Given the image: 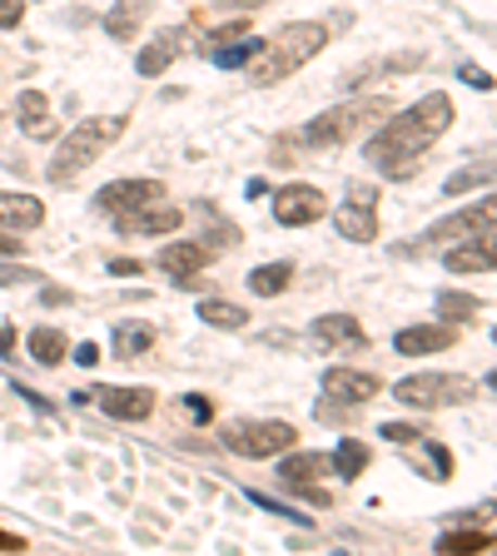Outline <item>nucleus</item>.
<instances>
[{"label": "nucleus", "mask_w": 497, "mask_h": 556, "mask_svg": "<svg viewBox=\"0 0 497 556\" xmlns=\"http://www.w3.org/2000/svg\"><path fill=\"white\" fill-rule=\"evenodd\" d=\"M154 199H165V184H160V179H115V184L100 190V209L105 214H130Z\"/></svg>", "instance_id": "4468645a"}, {"label": "nucleus", "mask_w": 497, "mask_h": 556, "mask_svg": "<svg viewBox=\"0 0 497 556\" xmlns=\"http://www.w3.org/2000/svg\"><path fill=\"white\" fill-rule=\"evenodd\" d=\"M364 467H368V448H364V442H358V438H344V442H339V452H333V477L354 482Z\"/></svg>", "instance_id": "c85d7f7f"}, {"label": "nucleus", "mask_w": 497, "mask_h": 556, "mask_svg": "<svg viewBox=\"0 0 497 556\" xmlns=\"http://www.w3.org/2000/svg\"><path fill=\"white\" fill-rule=\"evenodd\" d=\"M150 344H154L150 323H119L115 328V358H140L150 353Z\"/></svg>", "instance_id": "a878e982"}, {"label": "nucleus", "mask_w": 497, "mask_h": 556, "mask_svg": "<svg viewBox=\"0 0 497 556\" xmlns=\"http://www.w3.org/2000/svg\"><path fill=\"white\" fill-rule=\"evenodd\" d=\"M379 432L388 442H418V438H423V427H413V423H383Z\"/></svg>", "instance_id": "c9c22d12"}, {"label": "nucleus", "mask_w": 497, "mask_h": 556, "mask_svg": "<svg viewBox=\"0 0 497 556\" xmlns=\"http://www.w3.org/2000/svg\"><path fill=\"white\" fill-rule=\"evenodd\" d=\"M448 125H453V100L433 90V95H423L418 105L403 109V115L388 109L383 130L368 140V159H373L388 179H408V174H418L423 154L448 134Z\"/></svg>", "instance_id": "f257e3e1"}, {"label": "nucleus", "mask_w": 497, "mask_h": 556, "mask_svg": "<svg viewBox=\"0 0 497 556\" xmlns=\"http://www.w3.org/2000/svg\"><path fill=\"white\" fill-rule=\"evenodd\" d=\"M483 229H497V194H483L473 209H458V214H448V219H438V224L418 238V249H438V244H453V238H468V234H483Z\"/></svg>", "instance_id": "0eeeda50"}, {"label": "nucleus", "mask_w": 497, "mask_h": 556, "mask_svg": "<svg viewBox=\"0 0 497 556\" xmlns=\"http://www.w3.org/2000/svg\"><path fill=\"white\" fill-rule=\"evenodd\" d=\"M115 229L125 238H144V234H175L179 229V209L165 199H154V204H140V209L130 214H115Z\"/></svg>", "instance_id": "9d476101"}, {"label": "nucleus", "mask_w": 497, "mask_h": 556, "mask_svg": "<svg viewBox=\"0 0 497 556\" xmlns=\"http://www.w3.org/2000/svg\"><path fill=\"white\" fill-rule=\"evenodd\" d=\"M438 552H448V556L497 552V536H493V532H443V536H438Z\"/></svg>", "instance_id": "b1692460"}, {"label": "nucleus", "mask_w": 497, "mask_h": 556, "mask_svg": "<svg viewBox=\"0 0 497 556\" xmlns=\"http://www.w3.org/2000/svg\"><path fill=\"white\" fill-rule=\"evenodd\" d=\"M0 254H5V259H15V254H21V238H15V234H0Z\"/></svg>", "instance_id": "c03bdc74"}, {"label": "nucleus", "mask_w": 497, "mask_h": 556, "mask_svg": "<svg viewBox=\"0 0 497 556\" xmlns=\"http://www.w3.org/2000/svg\"><path fill=\"white\" fill-rule=\"evenodd\" d=\"M204 263H209V249H204V244H190V238H179V244H165V249H160V269H165L175 284L194 279Z\"/></svg>", "instance_id": "f3484780"}, {"label": "nucleus", "mask_w": 497, "mask_h": 556, "mask_svg": "<svg viewBox=\"0 0 497 556\" xmlns=\"http://www.w3.org/2000/svg\"><path fill=\"white\" fill-rule=\"evenodd\" d=\"M25 348H30V358H36L40 367H55L60 358L71 353V338H65L60 328H36L30 338H25Z\"/></svg>", "instance_id": "5701e85b"}, {"label": "nucleus", "mask_w": 497, "mask_h": 556, "mask_svg": "<svg viewBox=\"0 0 497 556\" xmlns=\"http://www.w3.org/2000/svg\"><path fill=\"white\" fill-rule=\"evenodd\" d=\"M323 214H329V199H323L314 184H284V190L273 194V219L289 229H304V224H319Z\"/></svg>", "instance_id": "1a4fd4ad"}, {"label": "nucleus", "mask_w": 497, "mask_h": 556, "mask_svg": "<svg viewBox=\"0 0 497 556\" xmlns=\"http://www.w3.org/2000/svg\"><path fill=\"white\" fill-rule=\"evenodd\" d=\"M314 344L319 348H364L368 338L354 313H323V319H314Z\"/></svg>", "instance_id": "dca6fc26"}, {"label": "nucleus", "mask_w": 497, "mask_h": 556, "mask_svg": "<svg viewBox=\"0 0 497 556\" xmlns=\"http://www.w3.org/2000/svg\"><path fill=\"white\" fill-rule=\"evenodd\" d=\"M458 80L473 85V90H493V75H487L483 65H473V60H462V65H458Z\"/></svg>", "instance_id": "f704fd0d"}, {"label": "nucleus", "mask_w": 497, "mask_h": 556, "mask_svg": "<svg viewBox=\"0 0 497 556\" xmlns=\"http://www.w3.org/2000/svg\"><path fill=\"white\" fill-rule=\"evenodd\" d=\"M179 50H184V30H160V36H150V46L140 50V75H165L179 60Z\"/></svg>", "instance_id": "412c9836"}, {"label": "nucleus", "mask_w": 497, "mask_h": 556, "mask_svg": "<svg viewBox=\"0 0 497 556\" xmlns=\"http://www.w3.org/2000/svg\"><path fill=\"white\" fill-rule=\"evenodd\" d=\"M0 552H25V536H15V532H0Z\"/></svg>", "instance_id": "37998d69"}, {"label": "nucleus", "mask_w": 497, "mask_h": 556, "mask_svg": "<svg viewBox=\"0 0 497 556\" xmlns=\"http://www.w3.org/2000/svg\"><path fill=\"white\" fill-rule=\"evenodd\" d=\"M254 50H259V36H239V40H229V46H214L209 55L219 60V70H239V65H248L254 60Z\"/></svg>", "instance_id": "7c9ffc66"}, {"label": "nucleus", "mask_w": 497, "mask_h": 556, "mask_svg": "<svg viewBox=\"0 0 497 556\" xmlns=\"http://www.w3.org/2000/svg\"><path fill=\"white\" fill-rule=\"evenodd\" d=\"M200 319L209 323V328H244L248 313L239 303H229V298H204V303H200Z\"/></svg>", "instance_id": "cd10ccee"}, {"label": "nucleus", "mask_w": 497, "mask_h": 556, "mask_svg": "<svg viewBox=\"0 0 497 556\" xmlns=\"http://www.w3.org/2000/svg\"><path fill=\"white\" fill-rule=\"evenodd\" d=\"M493 338H497V333H493Z\"/></svg>", "instance_id": "de8ad7c7"}, {"label": "nucleus", "mask_w": 497, "mask_h": 556, "mask_svg": "<svg viewBox=\"0 0 497 556\" xmlns=\"http://www.w3.org/2000/svg\"><path fill=\"white\" fill-rule=\"evenodd\" d=\"M497 179V159H477V165L458 169V174L443 184V194H468V190H483V184H493Z\"/></svg>", "instance_id": "bb28decb"}, {"label": "nucleus", "mask_w": 497, "mask_h": 556, "mask_svg": "<svg viewBox=\"0 0 497 556\" xmlns=\"http://www.w3.org/2000/svg\"><path fill=\"white\" fill-rule=\"evenodd\" d=\"M333 224L354 244H373L379 238V194L368 190V184H354L348 204H339V214H333Z\"/></svg>", "instance_id": "6e6552de"}, {"label": "nucleus", "mask_w": 497, "mask_h": 556, "mask_svg": "<svg viewBox=\"0 0 497 556\" xmlns=\"http://www.w3.org/2000/svg\"><path fill=\"white\" fill-rule=\"evenodd\" d=\"M388 100L383 95H368V100H344V105H333L329 115L308 119L304 134L298 140L308 144V150H333V144H348L358 130H368V125H379V119H388Z\"/></svg>", "instance_id": "20e7f679"}, {"label": "nucleus", "mask_w": 497, "mask_h": 556, "mask_svg": "<svg viewBox=\"0 0 497 556\" xmlns=\"http://www.w3.org/2000/svg\"><path fill=\"white\" fill-rule=\"evenodd\" d=\"M90 392V403H100L110 417L119 423H144L154 413V392L150 388H85Z\"/></svg>", "instance_id": "9b49d317"}, {"label": "nucleus", "mask_w": 497, "mask_h": 556, "mask_svg": "<svg viewBox=\"0 0 497 556\" xmlns=\"http://www.w3.org/2000/svg\"><path fill=\"white\" fill-rule=\"evenodd\" d=\"M184 403H190V413L200 417V423H209V398H200V392H190V398H184Z\"/></svg>", "instance_id": "79ce46f5"}, {"label": "nucleus", "mask_w": 497, "mask_h": 556, "mask_svg": "<svg viewBox=\"0 0 497 556\" xmlns=\"http://www.w3.org/2000/svg\"><path fill=\"white\" fill-rule=\"evenodd\" d=\"M150 5H154V0H119L115 11L105 15V36L135 40V36H140V25L150 21Z\"/></svg>", "instance_id": "4be33fe9"}, {"label": "nucleus", "mask_w": 497, "mask_h": 556, "mask_svg": "<svg viewBox=\"0 0 497 556\" xmlns=\"http://www.w3.org/2000/svg\"><path fill=\"white\" fill-rule=\"evenodd\" d=\"M487 388H493V392H497V373H493V378H487Z\"/></svg>", "instance_id": "49530a36"}, {"label": "nucleus", "mask_w": 497, "mask_h": 556, "mask_svg": "<svg viewBox=\"0 0 497 556\" xmlns=\"http://www.w3.org/2000/svg\"><path fill=\"white\" fill-rule=\"evenodd\" d=\"M289 284H294V269H289V263H264V269L248 273V288L259 298H279Z\"/></svg>", "instance_id": "393cba45"}, {"label": "nucleus", "mask_w": 497, "mask_h": 556, "mask_svg": "<svg viewBox=\"0 0 497 556\" xmlns=\"http://www.w3.org/2000/svg\"><path fill=\"white\" fill-rule=\"evenodd\" d=\"M248 502H259V507L273 512V517H289V521H298V527H308V517L304 512H294L289 502H273V497H264V492H248Z\"/></svg>", "instance_id": "72a5a7b5"}, {"label": "nucleus", "mask_w": 497, "mask_h": 556, "mask_svg": "<svg viewBox=\"0 0 497 556\" xmlns=\"http://www.w3.org/2000/svg\"><path fill=\"white\" fill-rule=\"evenodd\" d=\"M15 119H21V130L30 134V140H50V134H55V115H50V100L40 95V90H21Z\"/></svg>", "instance_id": "6ab92c4d"}, {"label": "nucleus", "mask_w": 497, "mask_h": 556, "mask_svg": "<svg viewBox=\"0 0 497 556\" xmlns=\"http://www.w3.org/2000/svg\"><path fill=\"white\" fill-rule=\"evenodd\" d=\"M448 273H497V229L468 234L458 249H448Z\"/></svg>", "instance_id": "ddd939ff"}, {"label": "nucleus", "mask_w": 497, "mask_h": 556, "mask_svg": "<svg viewBox=\"0 0 497 556\" xmlns=\"http://www.w3.org/2000/svg\"><path fill=\"white\" fill-rule=\"evenodd\" d=\"M323 46H329V30H323L319 21H294V25H284V30H273V36L254 50V60H248V85L264 90V85L289 80V75L304 70Z\"/></svg>", "instance_id": "f03ea898"}, {"label": "nucleus", "mask_w": 497, "mask_h": 556, "mask_svg": "<svg viewBox=\"0 0 497 556\" xmlns=\"http://www.w3.org/2000/svg\"><path fill=\"white\" fill-rule=\"evenodd\" d=\"M477 308H483V303H477L473 294H438V313H443L448 323H468Z\"/></svg>", "instance_id": "2f4dec72"}, {"label": "nucleus", "mask_w": 497, "mask_h": 556, "mask_svg": "<svg viewBox=\"0 0 497 556\" xmlns=\"http://www.w3.org/2000/svg\"><path fill=\"white\" fill-rule=\"evenodd\" d=\"M71 358H75L80 367H95V363H100V344H80V348H71Z\"/></svg>", "instance_id": "ea45409f"}, {"label": "nucleus", "mask_w": 497, "mask_h": 556, "mask_svg": "<svg viewBox=\"0 0 497 556\" xmlns=\"http://www.w3.org/2000/svg\"><path fill=\"white\" fill-rule=\"evenodd\" d=\"M244 30H248L244 21H234V25H219V30H214V46H229V40H239V36H244ZM214 46H209V50H214Z\"/></svg>", "instance_id": "58836bf2"}, {"label": "nucleus", "mask_w": 497, "mask_h": 556, "mask_svg": "<svg viewBox=\"0 0 497 556\" xmlns=\"http://www.w3.org/2000/svg\"><path fill=\"white\" fill-rule=\"evenodd\" d=\"M125 125L130 119L125 115H110V119H85V125H75L65 140H60V150H55V159H50V169L46 174L55 179V184H65V179H75V174H85V169L95 165L100 154L110 150V144L125 134Z\"/></svg>", "instance_id": "7ed1b4c3"}, {"label": "nucleus", "mask_w": 497, "mask_h": 556, "mask_svg": "<svg viewBox=\"0 0 497 556\" xmlns=\"http://www.w3.org/2000/svg\"><path fill=\"white\" fill-rule=\"evenodd\" d=\"M279 477H284V487H314L319 477H333V457L329 452H294L279 462Z\"/></svg>", "instance_id": "a211bd4d"}, {"label": "nucleus", "mask_w": 497, "mask_h": 556, "mask_svg": "<svg viewBox=\"0 0 497 556\" xmlns=\"http://www.w3.org/2000/svg\"><path fill=\"white\" fill-rule=\"evenodd\" d=\"M110 273H115V279H135V273H144V269L135 259H110Z\"/></svg>", "instance_id": "a19ab883"}, {"label": "nucleus", "mask_w": 497, "mask_h": 556, "mask_svg": "<svg viewBox=\"0 0 497 556\" xmlns=\"http://www.w3.org/2000/svg\"><path fill=\"white\" fill-rule=\"evenodd\" d=\"M393 398L418 413H438V408H462L477 398V383L462 378V373H413L393 388Z\"/></svg>", "instance_id": "39448f33"}, {"label": "nucleus", "mask_w": 497, "mask_h": 556, "mask_svg": "<svg viewBox=\"0 0 497 556\" xmlns=\"http://www.w3.org/2000/svg\"><path fill=\"white\" fill-rule=\"evenodd\" d=\"M418 65H423V50H403V55H388L379 65H364L358 75H348V85H364L368 75H403V70H418Z\"/></svg>", "instance_id": "c756f323"}, {"label": "nucleus", "mask_w": 497, "mask_h": 556, "mask_svg": "<svg viewBox=\"0 0 497 556\" xmlns=\"http://www.w3.org/2000/svg\"><path fill=\"white\" fill-rule=\"evenodd\" d=\"M15 348V328H0V353H11Z\"/></svg>", "instance_id": "a18cd8bd"}, {"label": "nucleus", "mask_w": 497, "mask_h": 556, "mask_svg": "<svg viewBox=\"0 0 497 556\" xmlns=\"http://www.w3.org/2000/svg\"><path fill=\"white\" fill-rule=\"evenodd\" d=\"M225 448L239 452V457H279V452H294L298 432L289 423H279V417H269V423H229L225 432Z\"/></svg>", "instance_id": "423d86ee"}, {"label": "nucleus", "mask_w": 497, "mask_h": 556, "mask_svg": "<svg viewBox=\"0 0 497 556\" xmlns=\"http://www.w3.org/2000/svg\"><path fill=\"white\" fill-rule=\"evenodd\" d=\"M21 15H25V0H0V30L21 25Z\"/></svg>", "instance_id": "4c0bfd02"}, {"label": "nucleus", "mask_w": 497, "mask_h": 556, "mask_svg": "<svg viewBox=\"0 0 497 556\" xmlns=\"http://www.w3.org/2000/svg\"><path fill=\"white\" fill-rule=\"evenodd\" d=\"M453 344H458L453 323H418V328H403L398 338H393V348H398L403 358H418V353H448Z\"/></svg>", "instance_id": "2eb2a0df"}, {"label": "nucleus", "mask_w": 497, "mask_h": 556, "mask_svg": "<svg viewBox=\"0 0 497 556\" xmlns=\"http://www.w3.org/2000/svg\"><path fill=\"white\" fill-rule=\"evenodd\" d=\"M40 219H46V204L36 199V194H0V229H40Z\"/></svg>", "instance_id": "aec40b11"}, {"label": "nucleus", "mask_w": 497, "mask_h": 556, "mask_svg": "<svg viewBox=\"0 0 497 556\" xmlns=\"http://www.w3.org/2000/svg\"><path fill=\"white\" fill-rule=\"evenodd\" d=\"M40 273L30 269V263H15V259H5L0 254V288H15V284H36Z\"/></svg>", "instance_id": "473e14b6"}, {"label": "nucleus", "mask_w": 497, "mask_h": 556, "mask_svg": "<svg viewBox=\"0 0 497 556\" xmlns=\"http://www.w3.org/2000/svg\"><path fill=\"white\" fill-rule=\"evenodd\" d=\"M428 457H433V477H448L453 473V457H448V448H443V442H428Z\"/></svg>", "instance_id": "e433bc0d"}, {"label": "nucleus", "mask_w": 497, "mask_h": 556, "mask_svg": "<svg viewBox=\"0 0 497 556\" xmlns=\"http://www.w3.org/2000/svg\"><path fill=\"white\" fill-rule=\"evenodd\" d=\"M323 392H329L333 403L358 408V403H368V398H379L383 383L373 378V373H358V367H329V373H323Z\"/></svg>", "instance_id": "f8f14e48"}]
</instances>
